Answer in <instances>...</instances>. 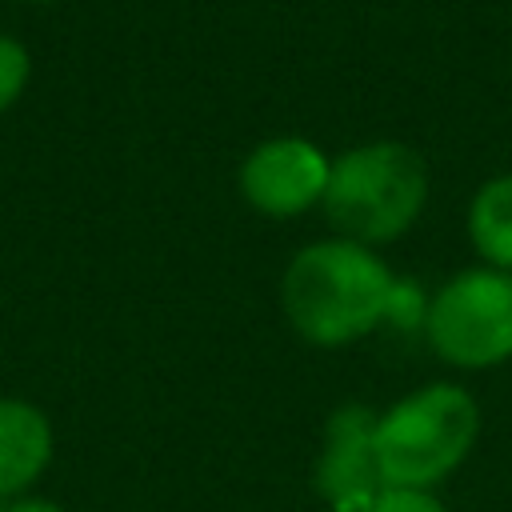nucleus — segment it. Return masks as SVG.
I'll return each instance as SVG.
<instances>
[{
    "instance_id": "9",
    "label": "nucleus",
    "mask_w": 512,
    "mask_h": 512,
    "mask_svg": "<svg viewBox=\"0 0 512 512\" xmlns=\"http://www.w3.org/2000/svg\"><path fill=\"white\" fill-rule=\"evenodd\" d=\"M28 76H32L28 48L16 36H0V116L24 96Z\"/></svg>"
},
{
    "instance_id": "8",
    "label": "nucleus",
    "mask_w": 512,
    "mask_h": 512,
    "mask_svg": "<svg viewBox=\"0 0 512 512\" xmlns=\"http://www.w3.org/2000/svg\"><path fill=\"white\" fill-rule=\"evenodd\" d=\"M468 236L488 268L512 272V176H496L472 196Z\"/></svg>"
},
{
    "instance_id": "2",
    "label": "nucleus",
    "mask_w": 512,
    "mask_h": 512,
    "mask_svg": "<svg viewBox=\"0 0 512 512\" xmlns=\"http://www.w3.org/2000/svg\"><path fill=\"white\" fill-rule=\"evenodd\" d=\"M424 160L400 140H376L332 160L324 212L356 244H384L408 232L424 208Z\"/></svg>"
},
{
    "instance_id": "3",
    "label": "nucleus",
    "mask_w": 512,
    "mask_h": 512,
    "mask_svg": "<svg viewBox=\"0 0 512 512\" xmlns=\"http://www.w3.org/2000/svg\"><path fill=\"white\" fill-rule=\"evenodd\" d=\"M480 408L460 384H428L376 420V456L388 488H432L476 444Z\"/></svg>"
},
{
    "instance_id": "10",
    "label": "nucleus",
    "mask_w": 512,
    "mask_h": 512,
    "mask_svg": "<svg viewBox=\"0 0 512 512\" xmlns=\"http://www.w3.org/2000/svg\"><path fill=\"white\" fill-rule=\"evenodd\" d=\"M368 512H448L428 488H384Z\"/></svg>"
},
{
    "instance_id": "4",
    "label": "nucleus",
    "mask_w": 512,
    "mask_h": 512,
    "mask_svg": "<svg viewBox=\"0 0 512 512\" xmlns=\"http://www.w3.org/2000/svg\"><path fill=\"white\" fill-rule=\"evenodd\" d=\"M428 344L456 368H492L512 356V272L468 268L428 304Z\"/></svg>"
},
{
    "instance_id": "11",
    "label": "nucleus",
    "mask_w": 512,
    "mask_h": 512,
    "mask_svg": "<svg viewBox=\"0 0 512 512\" xmlns=\"http://www.w3.org/2000/svg\"><path fill=\"white\" fill-rule=\"evenodd\" d=\"M0 512H64V508L44 496H12V500H0Z\"/></svg>"
},
{
    "instance_id": "5",
    "label": "nucleus",
    "mask_w": 512,
    "mask_h": 512,
    "mask_svg": "<svg viewBox=\"0 0 512 512\" xmlns=\"http://www.w3.org/2000/svg\"><path fill=\"white\" fill-rule=\"evenodd\" d=\"M332 160L304 136L264 140L240 168L244 200L264 216H300L324 200Z\"/></svg>"
},
{
    "instance_id": "1",
    "label": "nucleus",
    "mask_w": 512,
    "mask_h": 512,
    "mask_svg": "<svg viewBox=\"0 0 512 512\" xmlns=\"http://www.w3.org/2000/svg\"><path fill=\"white\" fill-rule=\"evenodd\" d=\"M280 300L304 340L336 348L360 340L396 308V280L368 244L320 240L292 256Z\"/></svg>"
},
{
    "instance_id": "6",
    "label": "nucleus",
    "mask_w": 512,
    "mask_h": 512,
    "mask_svg": "<svg viewBox=\"0 0 512 512\" xmlns=\"http://www.w3.org/2000/svg\"><path fill=\"white\" fill-rule=\"evenodd\" d=\"M384 488L388 484L376 456V416L360 404H344L324 432L316 492L328 500L332 512H368Z\"/></svg>"
},
{
    "instance_id": "7",
    "label": "nucleus",
    "mask_w": 512,
    "mask_h": 512,
    "mask_svg": "<svg viewBox=\"0 0 512 512\" xmlns=\"http://www.w3.org/2000/svg\"><path fill=\"white\" fill-rule=\"evenodd\" d=\"M52 460L48 416L16 396H0V500L24 496Z\"/></svg>"
}]
</instances>
